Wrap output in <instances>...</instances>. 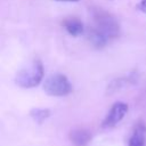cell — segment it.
Masks as SVG:
<instances>
[{
	"label": "cell",
	"instance_id": "cell-1",
	"mask_svg": "<svg viewBox=\"0 0 146 146\" xmlns=\"http://www.w3.org/2000/svg\"><path fill=\"white\" fill-rule=\"evenodd\" d=\"M43 75H44L43 65L40 59L35 58L29 66L24 67L17 73L15 78V82L22 88H33L36 87L42 81Z\"/></svg>",
	"mask_w": 146,
	"mask_h": 146
},
{
	"label": "cell",
	"instance_id": "cell-2",
	"mask_svg": "<svg viewBox=\"0 0 146 146\" xmlns=\"http://www.w3.org/2000/svg\"><path fill=\"white\" fill-rule=\"evenodd\" d=\"M92 17L95 22V27L99 30L108 40L119 36L120 25L113 15L103 10L102 8H97L92 10Z\"/></svg>",
	"mask_w": 146,
	"mask_h": 146
},
{
	"label": "cell",
	"instance_id": "cell-3",
	"mask_svg": "<svg viewBox=\"0 0 146 146\" xmlns=\"http://www.w3.org/2000/svg\"><path fill=\"white\" fill-rule=\"evenodd\" d=\"M43 88L46 92L50 96H66L72 91V84L68 79L60 73H56L47 78Z\"/></svg>",
	"mask_w": 146,
	"mask_h": 146
},
{
	"label": "cell",
	"instance_id": "cell-4",
	"mask_svg": "<svg viewBox=\"0 0 146 146\" xmlns=\"http://www.w3.org/2000/svg\"><path fill=\"white\" fill-rule=\"evenodd\" d=\"M128 110H129V107L125 103H121V102L115 103L111 107L106 117L104 119L103 124H102L103 128H113V127H115L125 116V114L128 113Z\"/></svg>",
	"mask_w": 146,
	"mask_h": 146
},
{
	"label": "cell",
	"instance_id": "cell-5",
	"mask_svg": "<svg viewBox=\"0 0 146 146\" xmlns=\"http://www.w3.org/2000/svg\"><path fill=\"white\" fill-rule=\"evenodd\" d=\"M129 146H146V125L138 122L129 138Z\"/></svg>",
	"mask_w": 146,
	"mask_h": 146
},
{
	"label": "cell",
	"instance_id": "cell-6",
	"mask_svg": "<svg viewBox=\"0 0 146 146\" xmlns=\"http://www.w3.org/2000/svg\"><path fill=\"white\" fill-rule=\"evenodd\" d=\"M87 38L89 40V42L95 47V48H104L108 41V39L99 31L97 30L95 26H90L87 31Z\"/></svg>",
	"mask_w": 146,
	"mask_h": 146
},
{
	"label": "cell",
	"instance_id": "cell-7",
	"mask_svg": "<svg viewBox=\"0 0 146 146\" xmlns=\"http://www.w3.org/2000/svg\"><path fill=\"white\" fill-rule=\"evenodd\" d=\"M63 26L73 36H79L84 31L83 23L76 17H66L63 21Z\"/></svg>",
	"mask_w": 146,
	"mask_h": 146
},
{
	"label": "cell",
	"instance_id": "cell-8",
	"mask_svg": "<svg viewBox=\"0 0 146 146\" xmlns=\"http://www.w3.org/2000/svg\"><path fill=\"white\" fill-rule=\"evenodd\" d=\"M71 140L76 146H86L91 140V133L86 129H76L71 132Z\"/></svg>",
	"mask_w": 146,
	"mask_h": 146
},
{
	"label": "cell",
	"instance_id": "cell-9",
	"mask_svg": "<svg viewBox=\"0 0 146 146\" xmlns=\"http://www.w3.org/2000/svg\"><path fill=\"white\" fill-rule=\"evenodd\" d=\"M133 81H135V79H133L132 75H129V76H124V78H120L117 80H114L108 86V92L110 94L115 92V91H117V90H120V89H122V88H124V87H127L129 84H132Z\"/></svg>",
	"mask_w": 146,
	"mask_h": 146
},
{
	"label": "cell",
	"instance_id": "cell-10",
	"mask_svg": "<svg viewBox=\"0 0 146 146\" xmlns=\"http://www.w3.org/2000/svg\"><path fill=\"white\" fill-rule=\"evenodd\" d=\"M30 114H31L32 119H33L36 123L41 124L44 120H47V119L49 117V115H50V111L47 110V108H34V110L31 111Z\"/></svg>",
	"mask_w": 146,
	"mask_h": 146
},
{
	"label": "cell",
	"instance_id": "cell-11",
	"mask_svg": "<svg viewBox=\"0 0 146 146\" xmlns=\"http://www.w3.org/2000/svg\"><path fill=\"white\" fill-rule=\"evenodd\" d=\"M137 8L143 11V13H146V0H140V2L137 5Z\"/></svg>",
	"mask_w": 146,
	"mask_h": 146
},
{
	"label": "cell",
	"instance_id": "cell-12",
	"mask_svg": "<svg viewBox=\"0 0 146 146\" xmlns=\"http://www.w3.org/2000/svg\"><path fill=\"white\" fill-rule=\"evenodd\" d=\"M56 1H66V2H76L79 0H56Z\"/></svg>",
	"mask_w": 146,
	"mask_h": 146
}]
</instances>
